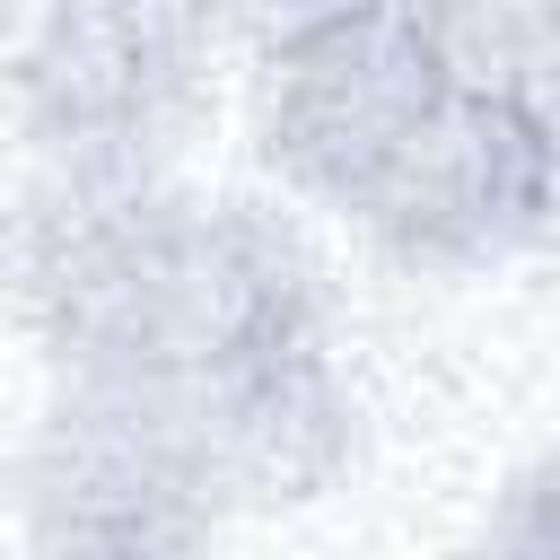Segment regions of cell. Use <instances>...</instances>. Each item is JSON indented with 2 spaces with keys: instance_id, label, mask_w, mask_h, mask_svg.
<instances>
[{
  "instance_id": "1",
  "label": "cell",
  "mask_w": 560,
  "mask_h": 560,
  "mask_svg": "<svg viewBox=\"0 0 560 560\" xmlns=\"http://www.w3.org/2000/svg\"><path fill=\"white\" fill-rule=\"evenodd\" d=\"M350 464V394L315 341L70 376L9 499L44 560H192L228 516L298 508Z\"/></svg>"
},
{
  "instance_id": "2",
  "label": "cell",
  "mask_w": 560,
  "mask_h": 560,
  "mask_svg": "<svg viewBox=\"0 0 560 560\" xmlns=\"http://www.w3.org/2000/svg\"><path fill=\"white\" fill-rule=\"evenodd\" d=\"M9 298L70 376L210 368L280 341H315V254L245 210L166 184H70L18 210Z\"/></svg>"
},
{
  "instance_id": "3",
  "label": "cell",
  "mask_w": 560,
  "mask_h": 560,
  "mask_svg": "<svg viewBox=\"0 0 560 560\" xmlns=\"http://www.w3.org/2000/svg\"><path fill=\"white\" fill-rule=\"evenodd\" d=\"M210 0H0V96L70 184H149L210 96Z\"/></svg>"
},
{
  "instance_id": "4",
  "label": "cell",
  "mask_w": 560,
  "mask_h": 560,
  "mask_svg": "<svg viewBox=\"0 0 560 560\" xmlns=\"http://www.w3.org/2000/svg\"><path fill=\"white\" fill-rule=\"evenodd\" d=\"M411 271H490L551 236V131L438 88L341 210Z\"/></svg>"
},
{
  "instance_id": "5",
  "label": "cell",
  "mask_w": 560,
  "mask_h": 560,
  "mask_svg": "<svg viewBox=\"0 0 560 560\" xmlns=\"http://www.w3.org/2000/svg\"><path fill=\"white\" fill-rule=\"evenodd\" d=\"M429 96H438V70H429L402 0H385V9H359L341 26H315L280 52H262L254 140L289 192L350 210V192L420 122Z\"/></svg>"
},
{
  "instance_id": "6",
  "label": "cell",
  "mask_w": 560,
  "mask_h": 560,
  "mask_svg": "<svg viewBox=\"0 0 560 560\" xmlns=\"http://www.w3.org/2000/svg\"><path fill=\"white\" fill-rule=\"evenodd\" d=\"M438 88L508 105L516 122L551 131L560 88V0H402Z\"/></svg>"
},
{
  "instance_id": "7",
  "label": "cell",
  "mask_w": 560,
  "mask_h": 560,
  "mask_svg": "<svg viewBox=\"0 0 560 560\" xmlns=\"http://www.w3.org/2000/svg\"><path fill=\"white\" fill-rule=\"evenodd\" d=\"M359 9H385V0H210V18H228L254 52H280V44H298L315 26H341Z\"/></svg>"
},
{
  "instance_id": "8",
  "label": "cell",
  "mask_w": 560,
  "mask_h": 560,
  "mask_svg": "<svg viewBox=\"0 0 560 560\" xmlns=\"http://www.w3.org/2000/svg\"><path fill=\"white\" fill-rule=\"evenodd\" d=\"M472 560H560V525H551V481L542 472L508 490V508L490 516V534H481Z\"/></svg>"
}]
</instances>
